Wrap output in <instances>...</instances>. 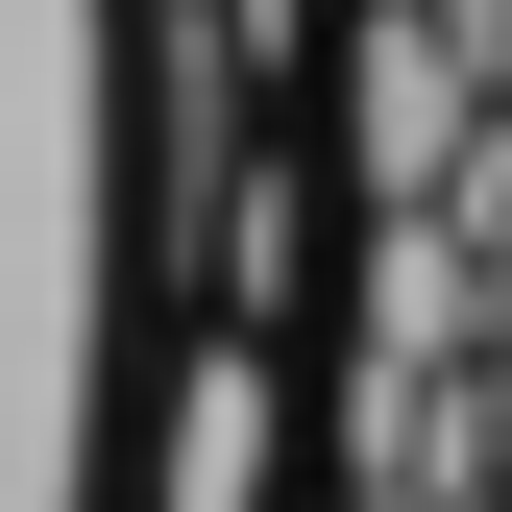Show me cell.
Instances as JSON below:
<instances>
[{
	"label": "cell",
	"mask_w": 512,
	"mask_h": 512,
	"mask_svg": "<svg viewBox=\"0 0 512 512\" xmlns=\"http://www.w3.org/2000/svg\"><path fill=\"white\" fill-rule=\"evenodd\" d=\"M488 49H464V0H366L342 25V171H366V220H415V196H464V147H488Z\"/></svg>",
	"instance_id": "obj_1"
},
{
	"label": "cell",
	"mask_w": 512,
	"mask_h": 512,
	"mask_svg": "<svg viewBox=\"0 0 512 512\" xmlns=\"http://www.w3.org/2000/svg\"><path fill=\"white\" fill-rule=\"evenodd\" d=\"M269 439H293L269 342H196V391H171V512H269Z\"/></svg>",
	"instance_id": "obj_2"
},
{
	"label": "cell",
	"mask_w": 512,
	"mask_h": 512,
	"mask_svg": "<svg viewBox=\"0 0 512 512\" xmlns=\"http://www.w3.org/2000/svg\"><path fill=\"white\" fill-rule=\"evenodd\" d=\"M464 244H488V293H512V122L464 147Z\"/></svg>",
	"instance_id": "obj_3"
},
{
	"label": "cell",
	"mask_w": 512,
	"mask_h": 512,
	"mask_svg": "<svg viewBox=\"0 0 512 512\" xmlns=\"http://www.w3.org/2000/svg\"><path fill=\"white\" fill-rule=\"evenodd\" d=\"M488 488H512V317H488Z\"/></svg>",
	"instance_id": "obj_4"
},
{
	"label": "cell",
	"mask_w": 512,
	"mask_h": 512,
	"mask_svg": "<svg viewBox=\"0 0 512 512\" xmlns=\"http://www.w3.org/2000/svg\"><path fill=\"white\" fill-rule=\"evenodd\" d=\"M464 49H488V98H512V0H464Z\"/></svg>",
	"instance_id": "obj_5"
},
{
	"label": "cell",
	"mask_w": 512,
	"mask_h": 512,
	"mask_svg": "<svg viewBox=\"0 0 512 512\" xmlns=\"http://www.w3.org/2000/svg\"><path fill=\"white\" fill-rule=\"evenodd\" d=\"M366 512H439V488H366Z\"/></svg>",
	"instance_id": "obj_6"
},
{
	"label": "cell",
	"mask_w": 512,
	"mask_h": 512,
	"mask_svg": "<svg viewBox=\"0 0 512 512\" xmlns=\"http://www.w3.org/2000/svg\"><path fill=\"white\" fill-rule=\"evenodd\" d=\"M488 512H512V488H488Z\"/></svg>",
	"instance_id": "obj_7"
}]
</instances>
